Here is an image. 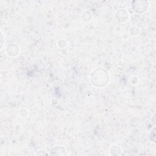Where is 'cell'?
I'll return each mask as SVG.
<instances>
[{"label": "cell", "mask_w": 156, "mask_h": 156, "mask_svg": "<svg viewBox=\"0 0 156 156\" xmlns=\"http://www.w3.org/2000/svg\"><path fill=\"white\" fill-rule=\"evenodd\" d=\"M1 50H2V48H3V46H4V34H3V32H2V30H1Z\"/></svg>", "instance_id": "cell-5"}, {"label": "cell", "mask_w": 156, "mask_h": 156, "mask_svg": "<svg viewBox=\"0 0 156 156\" xmlns=\"http://www.w3.org/2000/svg\"><path fill=\"white\" fill-rule=\"evenodd\" d=\"M131 4L133 10L138 13L144 12L149 7V2L147 1H135Z\"/></svg>", "instance_id": "cell-2"}, {"label": "cell", "mask_w": 156, "mask_h": 156, "mask_svg": "<svg viewBox=\"0 0 156 156\" xmlns=\"http://www.w3.org/2000/svg\"><path fill=\"white\" fill-rule=\"evenodd\" d=\"M115 17L118 21L123 23L127 20L129 18V14L124 9H119L116 12Z\"/></svg>", "instance_id": "cell-3"}, {"label": "cell", "mask_w": 156, "mask_h": 156, "mask_svg": "<svg viewBox=\"0 0 156 156\" xmlns=\"http://www.w3.org/2000/svg\"><path fill=\"white\" fill-rule=\"evenodd\" d=\"M91 77H98V79L91 82L93 84L98 87L105 86L109 80L108 73L102 69H97L94 70L93 72H92Z\"/></svg>", "instance_id": "cell-1"}, {"label": "cell", "mask_w": 156, "mask_h": 156, "mask_svg": "<svg viewBox=\"0 0 156 156\" xmlns=\"http://www.w3.org/2000/svg\"><path fill=\"white\" fill-rule=\"evenodd\" d=\"M7 55L10 57L16 56L19 53V48L17 45L15 44L9 45L7 47Z\"/></svg>", "instance_id": "cell-4"}]
</instances>
